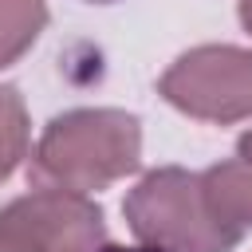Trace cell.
I'll use <instances>...</instances> for the list:
<instances>
[{
	"instance_id": "7a4b0ae2",
	"label": "cell",
	"mask_w": 252,
	"mask_h": 252,
	"mask_svg": "<svg viewBox=\"0 0 252 252\" xmlns=\"http://www.w3.org/2000/svg\"><path fill=\"white\" fill-rule=\"evenodd\" d=\"M122 217L142 244L165 252H232L240 244V232L209 209L201 173L181 165L150 169L126 193Z\"/></svg>"
},
{
	"instance_id": "5b68a950",
	"label": "cell",
	"mask_w": 252,
	"mask_h": 252,
	"mask_svg": "<svg viewBox=\"0 0 252 252\" xmlns=\"http://www.w3.org/2000/svg\"><path fill=\"white\" fill-rule=\"evenodd\" d=\"M201 185H205L209 209L228 228H236L244 236L252 228V165L240 161V158L220 161V165H213V169L201 173Z\"/></svg>"
},
{
	"instance_id": "277c9868",
	"label": "cell",
	"mask_w": 252,
	"mask_h": 252,
	"mask_svg": "<svg viewBox=\"0 0 252 252\" xmlns=\"http://www.w3.org/2000/svg\"><path fill=\"white\" fill-rule=\"evenodd\" d=\"M102 209L67 189H32L0 209V252H98Z\"/></svg>"
},
{
	"instance_id": "ba28073f",
	"label": "cell",
	"mask_w": 252,
	"mask_h": 252,
	"mask_svg": "<svg viewBox=\"0 0 252 252\" xmlns=\"http://www.w3.org/2000/svg\"><path fill=\"white\" fill-rule=\"evenodd\" d=\"M236 158L252 165V130H244V134H240V142H236Z\"/></svg>"
},
{
	"instance_id": "30bf717a",
	"label": "cell",
	"mask_w": 252,
	"mask_h": 252,
	"mask_svg": "<svg viewBox=\"0 0 252 252\" xmlns=\"http://www.w3.org/2000/svg\"><path fill=\"white\" fill-rule=\"evenodd\" d=\"M240 24H244V32L252 35V0H240Z\"/></svg>"
},
{
	"instance_id": "6da1fadb",
	"label": "cell",
	"mask_w": 252,
	"mask_h": 252,
	"mask_svg": "<svg viewBox=\"0 0 252 252\" xmlns=\"http://www.w3.org/2000/svg\"><path fill=\"white\" fill-rule=\"evenodd\" d=\"M142 165V122L118 106H83L55 114L35 150L32 181L39 189L94 193Z\"/></svg>"
},
{
	"instance_id": "8fae6325",
	"label": "cell",
	"mask_w": 252,
	"mask_h": 252,
	"mask_svg": "<svg viewBox=\"0 0 252 252\" xmlns=\"http://www.w3.org/2000/svg\"><path fill=\"white\" fill-rule=\"evenodd\" d=\"M91 4H114V0H91Z\"/></svg>"
},
{
	"instance_id": "8992f818",
	"label": "cell",
	"mask_w": 252,
	"mask_h": 252,
	"mask_svg": "<svg viewBox=\"0 0 252 252\" xmlns=\"http://www.w3.org/2000/svg\"><path fill=\"white\" fill-rule=\"evenodd\" d=\"M47 28L43 0H0V67H12Z\"/></svg>"
},
{
	"instance_id": "52a82bcc",
	"label": "cell",
	"mask_w": 252,
	"mask_h": 252,
	"mask_svg": "<svg viewBox=\"0 0 252 252\" xmlns=\"http://www.w3.org/2000/svg\"><path fill=\"white\" fill-rule=\"evenodd\" d=\"M28 142H32V122H28V106L24 94L16 87H0V181H8L20 161L28 158Z\"/></svg>"
},
{
	"instance_id": "9c48e42d",
	"label": "cell",
	"mask_w": 252,
	"mask_h": 252,
	"mask_svg": "<svg viewBox=\"0 0 252 252\" xmlns=\"http://www.w3.org/2000/svg\"><path fill=\"white\" fill-rule=\"evenodd\" d=\"M98 252H165V248H150V244H134V248H126V244H102Z\"/></svg>"
},
{
	"instance_id": "3957f363",
	"label": "cell",
	"mask_w": 252,
	"mask_h": 252,
	"mask_svg": "<svg viewBox=\"0 0 252 252\" xmlns=\"http://www.w3.org/2000/svg\"><path fill=\"white\" fill-rule=\"evenodd\" d=\"M158 94L197 122H240L252 114V51L232 43H201L169 63Z\"/></svg>"
}]
</instances>
